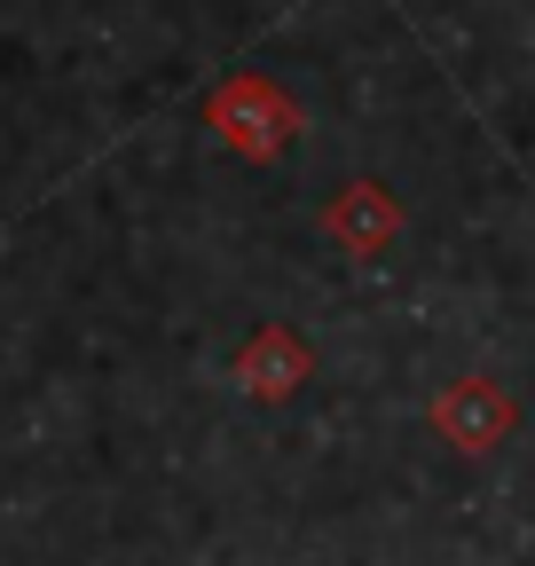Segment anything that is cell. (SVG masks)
Wrapping results in <instances>:
<instances>
[{"label":"cell","mask_w":535,"mask_h":566,"mask_svg":"<svg viewBox=\"0 0 535 566\" xmlns=\"http://www.w3.org/2000/svg\"><path fill=\"white\" fill-rule=\"evenodd\" d=\"M206 126L229 142L237 158L268 166V158H284V150H292V134H300V103H292L276 80H260V71H237V80H221V87H213Z\"/></svg>","instance_id":"6da1fadb"},{"label":"cell","mask_w":535,"mask_h":566,"mask_svg":"<svg viewBox=\"0 0 535 566\" xmlns=\"http://www.w3.org/2000/svg\"><path fill=\"white\" fill-rule=\"evenodd\" d=\"M433 433L457 449V457H489L512 424H520V401L496 386V378H457V386H441L433 394Z\"/></svg>","instance_id":"7a4b0ae2"},{"label":"cell","mask_w":535,"mask_h":566,"mask_svg":"<svg viewBox=\"0 0 535 566\" xmlns=\"http://www.w3.org/2000/svg\"><path fill=\"white\" fill-rule=\"evenodd\" d=\"M307 370H315V354H307V338L284 331V323H260V331L237 346V386H244L252 401H284V394H300Z\"/></svg>","instance_id":"3957f363"},{"label":"cell","mask_w":535,"mask_h":566,"mask_svg":"<svg viewBox=\"0 0 535 566\" xmlns=\"http://www.w3.org/2000/svg\"><path fill=\"white\" fill-rule=\"evenodd\" d=\"M323 229L339 237L347 252H386V244L401 237V205H394V189H378V181H347L339 197H331Z\"/></svg>","instance_id":"277c9868"}]
</instances>
